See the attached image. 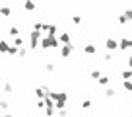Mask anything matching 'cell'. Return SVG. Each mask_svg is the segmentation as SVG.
Instances as JSON below:
<instances>
[{
    "label": "cell",
    "instance_id": "4dcf8cb0",
    "mask_svg": "<svg viewBox=\"0 0 132 117\" xmlns=\"http://www.w3.org/2000/svg\"><path fill=\"white\" fill-rule=\"evenodd\" d=\"M4 117H12V113H6V115H4Z\"/></svg>",
    "mask_w": 132,
    "mask_h": 117
},
{
    "label": "cell",
    "instance_id": "5bb4252c",
    "mask_svg": "<svg viewBox=\"0 0 132 117\" xmlns=\"http://www.w3.org/2000/svg\"><path fill=\"white\" fill-rule=\"evenodd\" d=\"M113 58H115V57H113V53L105 51V55H103V61H105V63H113Z\"/></svg>",
    "mask_w": 132,
    "mask_h": 117
},
{
    "label": "cell",
    "instance_id": "7402d4cb",
    "mask_svg": "<svg viewBox=\"0 0 132 117\" xmlns=\"http://www.w3.org/2000/svg\"><path fill=\"white\" fill-rule=\"evenodd\" d=\"M45 68H47V72H54V64H53V63H47Z\"/></svg>",
    "mask_w": 132,
    "mask_h": 117
},
{
    "label": "cell",
    "instance_id": "30bf717a",
    "mask_svg": "<svg viewBox=\"0 0 132 117\" xmlns=\"http://www.w3.org/2000/svg\"><path fill=\"white\" fill-rule=\"evenodd\" d=\"M84 53L86 55H95L97 53V47H95L93 43H87V45H84Z\"/></svg>",
    "mask_w": 132,
    "mask_h": 117
},
{
    "label": "cell",
    "instance_id": "9a60e30c",
    "mask_svg": "<svg viewBox=\"0 0 132 117\" xmlns=\"http://www.w3.org/2000/svg\"><path fill=\"white\" fill-rule=\"evenodd\" d=\"M89 76H91V78H93V80H97L99 76H101V70H99V68H93V70L89 72Z\"/></svg>",
    "mask_w": 132,
    "mask_h": 117
},
{
    "label": "cell",
    "instance_id": "d6a6232c",
    "mask_svg": "<svg viewBox=\"0 0 132 117\" xmlns=\"http://www.w3.org/2000/svg\"><path fill=\"white\" fill-rule=\"evenodd\" d=\"M0 80H2V76H0Z\"/></svg>",
    "mask_w": 132,
    "mask_h": 117
},
{
    "label": "cell",
    "instance_id": "1f68e13d",
    "mask_svg": "<svg viewBox=\"0 0 132 117\" xmlns=\"http://www.w3.org/2000/svg\"><path fill=\"white\" fill-rule=\"evenodd\" d=\"M27 117H33V115H27Z\"/></svg>",
    "mask_w": 132,
    "mask_h": 117
},
{
    "label": "cell",
    "instance_id": "f1b7e54d",
    "mask_svg": "<svg viewBox=\"0 0 132 117\" xmlns=\"http://www.w3.org/2000/svg\"><path fill=\"white\" fill-rule=\"evenodd\" d=\"M37 107H39V109H43V107H45V101L39 100V101H37Z\"/></svg>",
    "mask_w": 132,
    "mask_h": 117
},
{
    "label": "cell",
    "instance_id": "d4e9b609",
    "mask_svg": "<svg viewBox=\"0 0 132 117\" xmlns=\"http://www.w3.org/2000/svg\"><path fill=\"white\" fill-rule=\"evenodd\" d=\"M58 117H68V111L66 109H58Z\"/></svg>",
    "mask_w": 132,
    "mask_h": 117
},
{
    "label": "cell",
    "instance_id": "ffe728a7",
    "mask_svg": "<svg viewBox=\"0 0 132 117\" xmlns=\"http://www.w3.org/2000/svg\"><path fill=\"white\" fill-rule=\"evenodd\" d=\"M72 24L80 25V24H82V16H72Z\"/></svg>",
    "mask_w": 132,
    "mask_h": 117
},
{
    "label": "cell",
    "instance_id": "484cf974",
    "mask_svg": "<svg viewBox=\"0 0 132 117\" xmlns=\"http://www.w3.org/2000/svg\"><path fill=\"white\" fill-rule=\"evenodd\" d=\"M18 55H20V57H25V55H27V49H18Z\"/></svg>",
    "mask_w": 132,
    "mask_h": 117
},
{
    "label": "cell",
    "instance_id": "3957f363",
    "mask_svg": "<svg viewBox=\"0 0 132 117\" xmlns=\"http://www.w3.org/2000/svg\"><path fill=\"white\" fill-rule=\"evenodd\" d=\"M41 39H43V33H41V31H35V29H33L31 35H29V47H31V49H35V47L39 45V41H41Z\"/></svg>",
    "mask_w": 132,
    "mask_h": 117
},
{
    "label": "cell",
    "instance_id": "277c9868",
    "mask_svg": "<svg viewBox=\"0 0 132 117\" xmlns=\"http://www.w3.org/2000/svg\"><path fill=\"white\" fill-rule=\"evenodd\" d=\"M105 49H107L109 53L117 51V49H119V41H117L115 37H107V41H105Z\"/></svg>",
    "mask_w": 132,
    "mask_h": 117
},
{
    "label": "cell",
    "instance_id": "e0dca14e",
    "mask_svg": "<svg viewBox=\"0 0 132 117\" xmlns=\"http://www.w3.org/2000/svg\"><path fill=\"white\" fill-rule=\"evenodd\" d=\"M8 49H10V45L6 41H0V51H2V53H8Z\"/></svg>",
    "mask_w": 132,
    "mask_h": 117
},
{
    "label": "cell",
    "instance_id": "4fadbf2b",
    "mask_svg": "<svg viewBox=\"0 0 132 117\" xmlns=\"http://www.w3.org/2000/svg\"><path fill=\"white\" fill-rule=\"evenodd\" d=\"M122 78L124 80H130L132 78V68H124V70H122Z\"/></svg>",
    "mask_w": 132,
    "mask_h": 117
},
{
    "label": "cell",
    "instance_id": "6da1fadb",
    "mask_svg": "<svg viewBox=\"0 0 132 117\" xmlns=\"http://www.w3.org/2000/svg\"><path fill=\"white\" fill-rule=\"evenodd\" d=\"M54 47H58V39L56 37H49V35H45V37L41 39V49L49 51V49H54Z\"/></svg>",
    "mask_w": 132,
    "mask_h": 117
},
{
    "label": "cell",
    "instance_id": "4316f807",
    "mask_svg": "<svg viewBox=\"0 0 132 117\" xmlns=\"http://www.w3.org/2000/svg\"><path fill=\"white\" fill-rule=\"evenodd\" d=\"M8 53H10V55H18V47H10Z\"/></svg>",
    "mask_w": 132,
    "mask_h": 117
},
{
    "label": "cell",
    "instance_id": "ba28073f",
    "mask_svg": "<svg viewBox=\"0 0 132 117\" xmlns=\"http://www.w3.org/2000/svg\"><path fill=\"white\" fill-rule=\"evenodd\" d=\"M132 47V37H122L119 41V49L120 51H126V49H130Z\"/></svg>",
    "mask_w": 132,
    "mask_h": 117
},
{
    "label": "cell",
    "instance_id": "9c48e42d",
    "mask_svg": "<svg viewBox=\"0 0 132 117\" xmlns=\"http://www.w3.org/2000/svg\"><path fill=\"white\" fill-rule=\"evenodd\" d=\"M58 43H62V45H68V43H72L70 41V33H68V31H62L60 35H58Z\"/></svg>",
    "mask_w": 132,
    "mask_h": 117
},
{
    "label": "cell",
    "instance_id": "5b68a950",
    "mask_svg": "<svg viewBox=\"0 0 132 117\" xmlns=\"http://www.w3.org/2000/svg\"><path fill=\"white\" fill-rule=\"evenodd\" d=\"M130 20H132V6L126 10V12H122V14L119 16V24H120V25H124L126 21H130Z\"/></svg>",
    "mask_w": 132,
    "mask_h": 117
},
{
    "label": "cell",
    "instance_id": "603a6c76",
    "mask_svg": "<svg viewBox=\"0 0 132 117\" xmlns=\"http://www.w3.org/2000/svg\"><path fill=\"white\" fill-rule=\"evenodd\" d=\"M10 33L18 37V33H20V27H16V25H14V27H10Z\"/></svg>",
    "mask_w": 132,
    "mask_h": 117
},
{
    "label": "cell",
    "instance_id": "8fae6325",
    "mask_svg": "<svg viewBox=\"0 0 132 117\" xmlns=\"http://www.w3.org/2000/svg\"><path fill=\"white\" fill-rule=\"evenodd\" d=\"M97 82L101 84V86H107V88H109V84H111V76H107V74H101V76L97 78Z\"/></svg>",
    "mask_w": 132,
    "mask_h": 117
},
{
    "label": "cell",
    "instance_id": "f546056e",
    "mask_svg": "<svg viewBox=\"0 0 132 117\" xmlns=\"http://www.w3.org/2000/svg\"><path fill=\"white\" fill-rule=\"evenodd\" d=\"M126 64H128V68H132V55L128 57V61H126Z\"/></svg>",
    "mask_w": 132,
    "mask_h": 117
},
{
    "label": "cell",
    "instance_id": "cb8c5ba5",
    "mask_svg": "<svg viewBox=\"0 0 132 117\" xmlns=\"http://www.w3.org/2000/svg\"><path fill=\"white\" fill-rule=\"evenodd\" d=\"M25 10H29V12L35 10V4H33V2H25Z\"/></svg>",
    "mask_w": 132,
    "mask_h": 117
},
{
    "label": "cell",
    "instance_id": "ac0fdd59",
    "mask_svg": "<svg viewBox=\"0 0 132 117\" xmlns=\"http://www.w3.org/2000/svg\"><path fill=\"white\" fill-rule=\"evenodd\" d=\"M33 29H35V31H43V21H35V24H33Z\"/></svg>",
    "mask_w": 132,
    "mask_h": 117
},
{
    "label": "cell",
    "instance_id": "44dd1931",
    "mask_svg": "<svg viewBox=\"0 0 132 117\" xmlns=\"http://www.w3.org/2000/svg\"><path fill=\"white\" fill-rule=\"evenodd\" d=\"M21 45H23V39H21L20 35H18V37H16V45H14V47H18V49H20Z\"/></svg>",
    "mask_w": 132,
    "mask_h": 117
},
{
    "label": "cell",
    "instance_id": "7a4b0ae2",
    "mask_svg": "<svg viewBox=\"0 0 132 117\" xmlns=\"http://www.w3.org/2000/svg\"><path fill=\"white\" fill-rule=\"evenodd\" d=\"M66 101H68V94L66 92H58L56 100H54V109H64Z\"/></svg>",
    "mask_w": 132,
    "mask_h": 117
},
{
    "label": "cell",
    "instance_id": "83f0119b",
    "mask_svg": "<svg viewBox=\"0 0 132 117\" xmlns=\"http://www.w3.org/2000/svg\"><path fill=\"white\" fill-rule=\"evenodd\" d=\"M0 12L4 14V16H10V8H0Z\"/></svg>",
    "mask_w": 132,
    "mask_h": 117
},
{
    "label": "cell",
    "instance_id": "2e32d148",
    "mask_svg": "<svg viewBox=\"0 0 132 117\" xmlns=\"http://www.w3.org/2000/svg\"><path fill=\"white\" fill-rule=\"evenodd\" d=\"M115 94H117L115 88H107V90H105V96L107 98H115Z\"/></svg>",
    "mask_w": 132,
    "mask_h": 117
},
{
    "label": "cell",
    "instance_id": "8992f818",
    "mask_svg": "<svg viewBox=\"0 0 132 117\" xmlns=\"http://www.w3.org/2000/svg\"><path fill=\"white\" fill-rule=\"evenodd\" d=\"M72 51H74V43H68V45L60 47V57L62 58H68L72 55Z\"/></svg>",
    "mask_w": 132,
    "mask_h": 117
},
{
    "label": "cell",
    "instance_id": "7c38bea8",
    "mask_svg": "<svg viewBox=\"0 0 132 117\" xmlns=\"http://www.w3.org/2000/svg\"><path fill=\"white\" fill-rule=\"evenodd\" d=\"M122 88L126 92H132V80H122Z\"/></svg>",
    "mask_w": 132,
    "mask_h": 117
},
{
    "label": "cell",
    "instance_id": "52a82bcc",
    "mask_svg": "<svg viewBox=\"0 0 132 117\" xmlns=\"http://www.w3.org/2000/svg\"><path fill=\"white\" fill-rule=\"evenodd\" d=\"M43 31H47L49 37H56V25L54 24H43Z\"/></svg>",
    "mask_w": 132,
    "mask_h": 117
},
{
    "label": "cell",
    "instance_id": "d6986e66",
    "mask_svg": "<svg viewBox=\"0 0 132 117\" xmlns=\"http://www.w3.org/2000/svg\"><path fill=\"white\" fill-rule=\"evenodd\" d=\"M91 107V100H84L82 101V109H89Z\"/></svg>",
    "mask_w": 132,
    "mask_h": 117
}]
</instances>
